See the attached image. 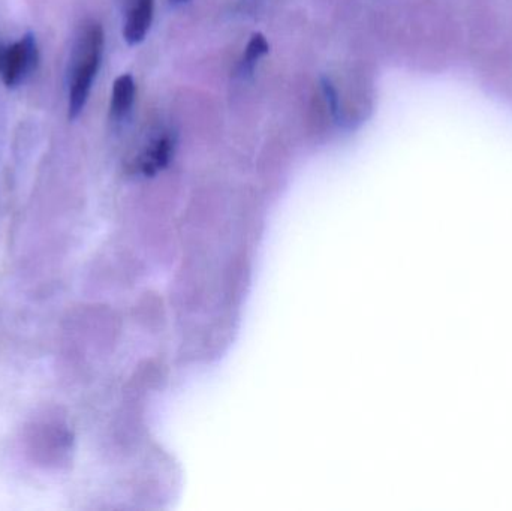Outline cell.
I'll list each match as a JSON object with an SVG mask.
<instances>
[{"instance_id": "cell-1", "label": "cell", "mask_w": 512, "mask_h": 511, "mask_svg": "<svg viewBox=\"0 0 512 511\" xmlns=\"http://www.w3.org/2000/svg\"><path fill=\"white\" fill-rule=\"evenodd\" d=\"M105 35L101 24L86 21L80 27L69 65L68 117L77 119L83 113L104 56Z\"/></svg>"}, {"instance_id": "cell-2", "label": "cell", "mask_w": 512, "mask_h": 511, "mask_svg": "<svg viewBox=\"0 0 512 511\" xmlns=\"http://www.w3.org/2000/svg\"><path fill=\"white\" fill-rule=\"evenodd\" d=\"M39 50L33 33H26L17 42L0 48V74L8 87H17L38 65Z\"/></svg>"}, {"instance_id": "cell-3", "label": "cell", "mask_w": 512, "mask_h": 511, "mask_svg": "<svg viewBox=\"0 0 512 511\" xmlns=\"http://www.w3.org/2000/svg\"><path fill=\"white\" fill-rule=\"evenodd\" d=\"M155 15V0H129L123 23V38L129 45L144 41Z\"/></svg>"}, {"instance_id": "cell-4", "label": "cell", "mask_w": 512, "mask_h": 511, "mask_svg": "<svg viewBox=\"0 0 512 511\" xmlns=\"http://www.w3.org/2000/svg\"><path fill=\"white\" fill-rule=\"evenodd\" d=\"M174 149H176V138L170 132H165L143 150V153L138 156L135 167L144 176H153L170 164Z\"/></svg>"}, {"instance_id": "cell-5", "label": "cell", "mask_w": 512, "mask_h": 511, "mask_svg": "<svg viewBox=\"0 0 512 511\" xmlns=\"http://www.w3.org/2000/svg\"><path fill=\"white\" fill-rule=\"evenodd\" d=\"M135 87L134 77L131 74H123L116 78L111 92L110 117L114 122H122L128 117L134 107Z\"/></svg>"}, {"instance_id": "cell-6", "label": "cell", "mask_w": 512, "mask_h": 511, "mask_svg": "<svg viewBox=\"0 0 512 511\" xmlns=\"http://www.w3.org/2000/svg\"><path fill=\"white\" fill-rule=\"evenodd\" d=\"M270 50V45H268L267 39L262 33H255L252 35L251 41L248 42V47H246L245 54H243L242 59V71L243 74L245 72H252L255 69L256 63L261 59L262 56L268 53Z\"/></svg>"}, {"instance_id": "cell-7", "label": "cell", "mask_w": 512, "mask_h": 511, "mask_svg": "<svg viewBox=\"0 0 512 511\" xmlns=\"http://www.w3.org/2000/svg\"><path fill=\"white\" fill-rule=\"evenodd\" d=\"M173 5H183V3L189 2V0H170Z\"/></svg>"}]
</instances>
